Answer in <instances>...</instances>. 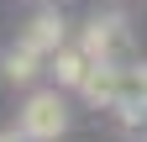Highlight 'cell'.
<instances>
[{
    "label": "cell",
    "mask_w": 147,
    "mask_h": 142,
    "mask_svg": "<svg viewBox=\"0 0 147 142\" xmlns=\"http://www.w3.org/2000/svg\"><path fill=\"white\" fill-rule=\"evenodd\" d=\"M63 126H68L63 95H58V90H37V95L21 105V126H16V132H21L26 142H58Z\"/></svg>",
    "instance_id": "1"
},
{
    "label": "cell",
    "mask_w": 147,
    "mask_h": 142,
    "mask_svg": "<svg viewBox=\"0 0 147 142\" xmlns=\"http://www.w3.org/2000/svg\"><path fill=\"white\" fill-rule=\"evenodd\" d=\"M126 79H131V68H121V63H89V74H84V84H79V95H84L89 105H121Z\"/></svg>",
    "instance_id": "2"
},
{
    "label": "cell",
    "mask_w": 147,
    "mask_h": 142,
    "mask_svg": "<svg viewBox=\"0 0 147 142\" xmlns=\"http://www.w3.org/2000/svg\"><path fill=\"white\" fill-rule=\"evenodd\" d=\"M0 68H5V79H16V84H26V79H37V68H42V58L26 47V42H16L5 58H0Z\"/></svg>",
    "instance_id": "6"
},
{
    "label": "cell",
    "mask_w": 147,
    "mask_h": 142,
    "mask_svg": "<svg viewBox=\"0 0 147 142\" xmlns=\"http://www.w3.org/2000/svg\"><path fill=\"white\" fill-rule=\"evenodd\" d=\"M84 74H89V58L79 47H58V53H53V79H58V84H74V90H79Z\"/></svg>",
    "instance_id": "5"
},
{
    "label": "cell",
    "mask_w": 147,
    "mask_h": 142,
    "mask_svg": "<svg viewBox=\"0 0 147 142\" xmlns=\"http://www.w3.org/2000/svg\"><path fill=\"white\" fill-rule=\"evenodd\" d=\"M0 142H26V137H21V132H5V137H0Z\"/></svg>",
    "instance_id": "8"
},
{
    "label": "cell",
    "mask_w": 147,
    "mask_h": 142,
    "mask_svg": "<svg viewBox=\"0 0 147 142\" xmlns=\"http://www.w3.org/2000/svg\"><path fill=\"white\" fill-rule=\"evenodd\" d=\"M131 74H137V84H142V90H147V63H137V68H131Z\"/></svg>",
    "instance_id": "7"
},
{
    "label": "cell",
    "mask_w": 147,
    "mask_h": 142,
    "mask_svg": "<svg viewBox=\"0 0 147 142\" xmlns=\"http://www.w3.org/2000/svg\"><path fill=\"white\" fill-rule=\"evenodd\" d=\"M21 42L37 53V58H53L58 47H68V42H63V16H58V11L32 16V21H26V32H21Z\"/></svg>",
    "instance_id": "4"
},
{
    "label": "cell",
    "mask_w": 147,
    "mask_h": 142,
    "mask_svg": "<svg viewBox=\"0 0 147 142\" xmlns=\"http://www.w3.org/2000/svg\"><path fill=\"white\" fill-rule=\"evenodd\" d=\"M116 42H121V16H95V21L84 26V37H79V53L89 63H116L110 58Z\"/></svg>",
    "instance_id": "3"
}]
</instances>
